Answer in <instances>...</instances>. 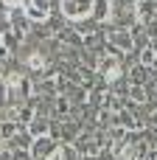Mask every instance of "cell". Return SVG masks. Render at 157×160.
<instances>
[{
    "label": "cell",
    "instance_id": "cell-8",
    "mask_svg": "<svg viewBox=\"0 0 157 160\" xmlns=\"http://www.w3.org/2000/svg\"><path fill=\"white\" fill-rule=\"evenodd\" d=\"M48 160H76V152H73V146H56Z\"/></svg>",
    "mask_w": 157,
    "mask_h": 160
},
{
    "label": "cell",
    "instance_id": "cell-1",
    "mask_svg": "<svg viewBox=\"0 0 157 160\" xmlns=\"http://www.w3.org/2000/svg\"><path fill=\"white\" fill-rule=\"evenodd\" d=\"M135 3L138 0H110L107 6V20L115 28H129L135 22Z\"/></svg>",
    "mask_w": 157,
    "mask_h": 160
},
{
    "label": "cell",
    "instance_id": "cell-9",
    "mask_svg": "<svg viewBox=\"0 0 157 160\" xmlns=\"http://www.w3.org/2000/svg\"><path fill=\"white\" fill-rule=\"evenodd\" d=\"M11 146H31V135H25V132L20 135L17 132V138H11Z\"/></svg>",
    "mask_w": 157,
    "mask_h": 160
},
{
    "label": "cell",
    "instance_id": "cell-5",
    "mask_svg": "<svg viewBox=\"0 0 157 160\" xmlns=\"http://www.w3.org/2000/svg\"><path fill=\"white\" fill-rule=\"evenodd\" d=\"M28 20H48L51 14V0H25V11Z\"/></svg>",
    "mask_w": 157,
    "mask_h": 160
},
{
    "label": "cell",
    "instance_id": "cell-11",
    "mask_svg": "<svg viewBox=\"0 0 157 160\" xmlns=\"http://www.w3.org/2000/svg\"><path fill=\"white\" fill-rule=\"evenodd\" d=\"M0 104H6V84H0Z\"/></svg>",
    "mask_w": 157,
    "mask_h": 160
},
{
    "label": "cell",
    "instance_id": "cell-10",
    "mask_svg": "<svg viewBox=\"0 0 157 160\" xmlns=\"http://www.w3.org/2000/svg\"><path fill=\"white\" fill-rule=\"evenodd\" d=\"M53 87H56V84H53L51 79H48V82H42V84H37V90H39L42 96H53Z\"/></svg>",
    "mask_w": 157,
    "mask_h": 160
},
{
    "label": "cell",
    "instance_id": "cell-4",
    "mask_svg": "<svg viewBox=\"0 0 157 160\" xmlns=\"http://www.w3.org/2000/svg\"><path fill=\"white\" fill-rule=\"evenodd\" d=\"M135 20H140L143 25H155L157 22V0H138L135 3Z\"/></svg>",
    "mask_w": 157,
    "mask_h": 160
},
{
    "label": "cell",
    "instance_id": "cell-12",
    "mask_svg": "<svg viewBox=\"0 0 157 160\" xmlns=\"http://www.w3.org/2000/svg\"><path fill=\"white\" fill-rule=\"evenodd\" d=\"M149 98H152V101H155V104H157V90H155V93H152V96H149Z\"/></svg>",
    "mask_w": 157,
    "mask_h": 160
},
{
    "label": "cell",
    "instance_id": "cell-2",
    "mask_svg": "<svg viewBox=\"0 0 157 160\" xmlns=\"http://www.w3.org/2000/svg\"><path fill=\"white\" fill-rule=\"evenodd\" d=\"M93 11V0H62V14L67 20H84Z\"/></svg>",
    "mask_w": 157,
    "mask_h": 160
},
{
    "label": "cell",
    "instance_id": "cell-6",
    "mask_svg": "<svg viewBox=\"0 0 157 160\" xmlns=\"http://www.w3.org/2000/svg\"><path fill=\"white\" fill-rule=\"evenodd\" d=\"M53 149H56V143L48 138V135H39L37 141H31V155L37 160H48L51 155H53Z\"/></svg>",
    "mask_w": 157,
    "mask_h": 160
},
{
    "label": "cell",
    "instance_id": "cell-7",
    "mask_svg": "<svg viewBox=\"0 0 157 160\" xmlns=\"http://www.w3.org/2000/svg\"><path fill=\"white\" fill-rule=\"evenodd\" d=\"M48 129H51V124H48V118L39 112L34 121H31V127H28V132L34 135V138H39V135H48Z\"/></svg>",
    "mask_w": 157,
    "mask_h": 160
},
{
    "label": "cell",
    "instance_id": "cell-3",
    "mask_svg": "<svg viewBox=\"0 0 157 160\" xmlns=\"http://www.w3.org/2000/svg\"><path fill=\"white\" fill-rule=\"evenodd\" d=\"M107 42L115 45V48H121V51H132L135 48V37H132L129 28H110L107 31Z\"/></svg>",
    "mask_w": 157,
    "mask_h": 160
}]
</instances>
